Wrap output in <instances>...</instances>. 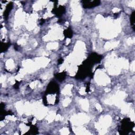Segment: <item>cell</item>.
<instances>
[{
  "label": "cell",
  "instance_id": "9c48e42d",
  "mask_svg": "<svg viewBox=\"0 0 135 135\" xmlns=\"http://www.w3.org/2000/svg\"><path fill=\"white\" fill-rule=\"evenodd\" d=\"M18 86H19V85H18V82H17V83H16L15 84V85H14V87L15 89H18Z\"/></svg>",
  "mask_w": 135,
  "mask_h": 135
},
{
  "label": "cell",
  "instance_id": "3957f363",
  "mask_svg": "<svg viewBox=\"0 0 135 135\" xmlns=\"http://www.w3.org/2000/svg\"><path fill=\"white\" fill-rule=\"evenodd\" d=\"M65 8L63 6H60L59 8H54L53 9V10L52 11L53 12H54V14H56L58 17H61V16L65 12Z\"/></svg>",
  "mask_w": 135,
  "mask_h": 135
},
{
  "label": "cell",
  "instance_id": "8992f818",
  "mask_svg": "<svg viewBox=\"0 0 135 135\" xmlns=\"http://www.w3.org/2000/svg\"><path fill=\"white\" fill-rule=\"evenodd\" d=\"M66 74L65 72H62L55 74V77L60 81L64 80V79L66 78Z\"/></svg>",
  "mask_w": 135,
  "mask_h": 135
},
{
  "label": "cell",
  "instance_id": "7a4b0ae2",
  "mask_svg": "<svg viewBox=\"0 0 135 135\" xmlns=\"http://www.w3.org/2000/svg\"><path fill=\"white\" fill-rule=\"evenodd\" d=\"M82 3L85 8H92L99 5L100 3V2L99 1H83Z\"/></svg>",
  "mask_w": 135,
  "mask_h": 135
},
{
  "label": "cell",
  "instance_id": "ba28073f",
  "mask_svg": "<svg viewBox=\"0 0 135 135\" xmlns=\"http://www.w3.org/2000/svg\"><path fill=\"white\" fill-rule=\"evenodd\" d=\"M135 12L134 11L132 13L131 15V18H130V22H131V24L132 25V26L134 27V23H135Z\"/></svg>",
  "mask_w": 135,
  "mask_h": 135
},
{
  "label": "cell",
  "instance_id": "52a82bcc",
  "mask_svg": "<svg viewBox=\"0 0 135 135\" xmlns=\"http://www.w3.org/2000/svg\"><path fill=\"white\" fill-rule=\"evenodd\" d=\"M10 44L9 43H2V45H1V50L2 52H5L6 51V50H7V49L9 48V46H10Z\"/></svg>",
  "mask_w": 135,
  "mask_h": 135
},
{
  "label": "cell",
  "instance_id": "277c9868",
  "mask_svg": "<svg viewBox=\"0 0 135 135\" xmlns=\"http://www.w3.org/2000/svg\"><path fill=\"white\" fill-rule=\"evenodd\" d=\"M13 4L11 2V3H9L6 7L5 11H4V18H5L6 19L7 18H8L9 14V13H10V12L11 11V10H12V8H13Z\"/></svg>",
  "mask_w": 135,
  "mask_h": 135
},
{
  "label": "cell",
  "instance_id": "30bf717a",
  "mask_svg": "<svg viewBox=\"0 0 135 135\" xmlns=\"http://www.w3.org/2000/svg\"><path fill=\"white\" fill-rule=\"evenodd\" d=\"M63 60L62 59H60L59 60H58V63H59V64H61L63 62Z\"/></svg>",
  "mask_w": 135,
  "mask_h": 135
},
{
  "label": "cell",
  "instance_id": "6da1fadb",
  "mask_svg": "<svg viewBox=\"0 0 135 135\" xmlns=\"http://www.w3.org/2000/svg\"><path fill=\"white\" fill-rule=\"evenodd\" d=\"M59 91V87L55 82H52L49 84L47 89L46 91V94H53L58 93Z\"/></svg>",
  "mask_w": 135,
  "mask_h": 135
},
{
  "label": "cell",
  "instance_id": "5b68a950",
  "mask_svg": "<svg viewBox=\"0 0 135 135\" xmlns=\"http://www.w3.org/2000/svg\"><path fill=\"white\" fill-rule=\"evenodd\" d=\"M64 35L66 38H71L73 36V32L72 31L71 28H68L67 29L65 30L64 31Z\"/></svg>",
  "mask_w": 135,
  "mask_h": 135
}]
</instances>
